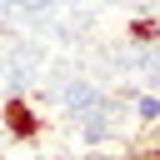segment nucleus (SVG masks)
Instances as JSON below:
<instances>
[{"instance_id":"nucleus-5","label":"nucleus","mask_w":160,"mask_h":160,"mask_svg":"<svg viewBox=\"0 0 160 160\" xmlns=\"http://www.w3.org/2000/svg\"><path fill=\"white\" fill-rule=\"evenodd\" d=\"M85 160H120V155H110V150H90Z\"/></svg>"},{"instance_id":"nucleus-4","label":"nucleus","mask_w":160,"mask_h":160,"mask_svg":"<svg viewBox=\"0 0 160 160\" xmlns=\"http://www.w3.org/2000/svg\"><path fill=\"white\" fill-rule=\"evenodd\" d=\"M130 160H160V145H150V150H135Z\"/></svg>"},{"instance_id":"nucleus-2","label":"nucleus","mask_w":160,"mask_h":160,"mask_svg":"<svg viewBox=\"0 0 160 160\" xmlns=\"http://www.w3.org/2000/svg\"><path fill=\"white\" fill-rule=\"evenodd\" d=\"M125 35H130L135 45H155V40H160V20H155V15H135V20L125 25Z\"/></svg>"},{"instance_id":"nucleus-1","label":"nucleus","mask_w":160,"mask_h":160,"mask_svg":"<svg viewBox=\"0 0 160 160\" xmlns=\"http://www.w3.org/2000/svg\"><path fill=\"white\" fill-rule=\"evenodd\" d=\"M0 125H5V130H10L15 140H25V145H30V140H40V130H45L40 110H35V105H30L25 95H10V100L0 105Z\"/></svg>"},{"instance_id":"nucleus-3","label":"nucleus","mask_w":160,"mask_h":160,"mask_svg":"<svg viewBox=\"0 0 160 160\" xmlns=\"http://www.w3.org/2000/svg\"><path fill=\"white\" fill-rule=\"evenodd\" d=\"M135 120L160 125V95H135Z\"/></svg>"}]
</instances>
